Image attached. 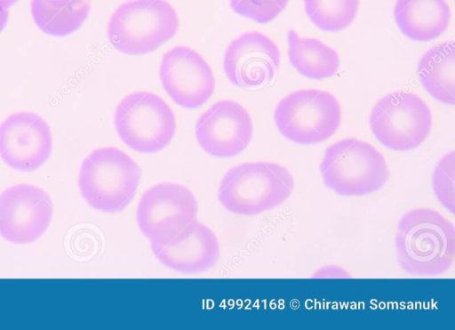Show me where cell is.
I'll return each mask as SVG.
<instances>
[{
	"instance_id": "cell-22",
	"label": "cell",
	"mask_w": 455,
	"mask_h": 330,
	"mask_svg": "<svg viewBox=\"0 0 455 330\" xmlns=\"http://www.w3.org/2000/svg\"><path fill=\"white\" fill-rule=\"evenodd\" d=\"M290 0H230L232 10L258 23H267L285 8Z\"/></svg>"
},
{
	"instance_id": "cell-3",
	"label": "cell",
	"mask_w": 455,
	"mask_h": 330,
	"mask_svg": "<svg viewBox=\"0 0 455 330\" xmlns=\"http://www.w3.org/2000/svg\"><path fill=\"white\" fill-rule=\"evenodd\" d=\"M140 177V168L128 154L116 147H103L83 160L78 188L90 206L116 213L133 199Z\"/></svg>"
},
{
	"instance_id": "cell-9",
	"label": "cell",
	"mask_w": 455,
	"mask_h": 330,
	"mask_svg": "<svg viewBox=\"0 0 455 330\" xmlns=\"http://www.w3.org/2000/svg\"><path fill=\"white\" fill-rule=\"evenodd\" d=\"M197 201L185 186L161 182L141 196L136 211L138 226L152 244L170 242L196 217Z\"/></svg>"
},
{
	"instance_id": "cell-21",
	"label": "cell",
	"mask_w": 455,
	"mask_h": 330,
	"mask_svg": "<svg viewBox=\"0 0 455 330\" xmlns=\"http://www.w3.org/2000/svg\"><path fill=\"white\" fill-rule=\"evenodd\" d=\"M454 151L446 154L436 165L433 189L441 204L454 213Z\"/></svg>"
},
{
	"instance_id": "cell-4",
	"label": "cell",
	"mask_w": 455,
	"mask_h": 330,
	"mask_svg": "<svg viewBox=\"0 0 455 330\" xmlns=\"http://www.w3.org/2000/svg\"><path fill=\"white\" fill-rule=\"evenodd\" d=\"M179 17L166 0H130L120 4L108 20L111 45L127 55H144L172 38Z\"/></svg>"
},
{
	"instance_id": "cell-20",
	"label": "cell",
	"mask_w": 455,
	"mask_h": 330,
	"mask_svg": "<svg viewBox=\"0 0 455 330\" xmlns=\"http://www.w3.org/2000/svg\"><path fill=\"white\" fill-rule=\"evenodd\" d=\"M360 0H304L305 12L318 28L337 32L349 26L356 16Z\"/></svg>"
},
{
	"instance_id": "cell-5",
	"label": "cell",
	"mask_w": 455,
	"mask_h": 330,
	"mask_svg": "<svg viewBox=\"0 0 455 330\" xmlns=\"http://www.w3.org/2000/svg\"><path fill=\"white\" fill-rule=\"evenodd\" d=\"M324 185L341 196H363L380 189L389 170L383 155L372 145L347 138L329 146L320 165Z\"/></svg>"
},
{
	"instance_id": "cell-15",
	"label": "cell",
	"mask_w": 455,
	"mask_h": 330,
	"mask_svg": "<svg viewBox=\"0 0 455 330\" xmlns=\"http://www.w3.org/2000/svg\"><path fill=\"white\" fill-rule=\"evenodd\" d=\"M151 249L164 266L183 273H198L212 268L220 258V245L213 231L194 220L170 242L152 244Z\"/></svg>"
},
{
	"instance_id": "cell-10",
	"label": "cell",
	"mask_w": 455,
	"mask_h": 330,
	"mask_svg": "<svg viewBox=\"0 0 455 330\" xmlns=\"http://www.w3.org/2000/svg\"><path fill=\"white\" fill-rule=\"evenodd\" d=\"M159 77L172 101L188 109L203 106L215 90L211 66L196 51L184 45L174 46L163 55Z\"/></svg>"
},
{
	"instance_id": "cell-24",
	"label": "cell",
	"mask_w": 455,
	"mask_h": 330,
	"mask_svg": "<svg viewBox=\"0 0 455 330\" xmlns=\"http://www.w3.org/2000/svg\"><path fill=\"white\" fill-rule=\"evenodd\" d=\"M18 1L19 0H0V6L8 9L12 5H13L15 3H17Z\"/></svg>"
},
{
	"instance_id": "cell-19",
	"label": "cell",
	"mask_w": 455,
	"mask_h": 330,
	"mask_svg": "<svg viewBox=\"0 0 455 330\" xmlns=\"http://www.w3.org/2000/svg\"><path fill=\"white\" fill-rule=\"evenodd\" d=\"M91 0H31L36 25L45 34L65 36L76 31L86 20Z\"/></svg>"
},
{
	"instance_id": "cell-12",
	"label": "cell",
	"mask_w": 455,
	"mask_h": 330,
	"mask_svg": "<svg viewBox=\"0 0 455 330\" xmlns=\"http://www.w3.org/2000/svg\"><path fill=\"white\" fill-rule=\"evenodd\" d=\"M52 215L50 197L36 186L18 184L0 195V236L11 243L28 244L39 238Z\"/></svg>"
},
{
	"instance_id": "cell-6",
	"label": "cell",
	"mask_w": 455,
	"mask_h": 330,
	"mask_svg": "<svg viewBox=\"0 0 455 330\" xmlns=\"http://www.w3.org/2000/svg\"><path fill=\"white\" fill-rule=\"evenodd\" d=\"M114 125L121 141L143 154L166 148L176 132L171 107L159 95L148 91L125 95L116 108Z\"/></svg>"
},
{
	"instance_id": "cell-8",
	"label": "cell",
	"mask_w": 455,
	"mask_h": 330,
	"mask_svg": "<svg viewBox=\"0 0 455 330\" xmlns=\"http://www.w3.org/2000/svg\"><path fill=\"white\" fill-rule=\"evenodd\" d=\"M369 122L372 133L383 146L405 151L416 149L427 138L432 114L419 95L399 91L377 101Z\"/></svg>"
},
{
	"instance_id": "cell-13",
	"label": "cell",
	"mask_w": 455,
	"mask_h": 330,
	"mask_svg": "<svg viewBox=\"0 0 455 330\" xmlns=\"http://www.w3.org/2000/svg\"><path fill=\"white\" fill-rule=\"evenodd\" d=\"M52 149L50 126L36 113L16 112L0 125V157L12 169H38L49 158Z\"/></svg>"
},
{
	"instance_id": "cell-14",
	"label": "cell",
	"mask_w": 455,
	"mask_h": 330,
	"mask_svg": "<svg viewBox=\"0 0 455 330\" xmlns=\"http://www.w3.org/2000/svg\"><path fill=\"white\" fill-rule=\"evenodd\" d=\"M281 60L276 44L258 31H248L231 41L223 57V70L231 84L256 89L275 77Z\"/></svg>"
},
{
	"instance_id": "cell-1",
	"label": "cell",
	"mask_w": 455,
	"mask_h": 330,
	"mask_svg": "<svg viewBox=\"0 0 455 330\" xmlns=\"http://www.w3.org/2000/svg\"><path fill=\"white\" fill-rule=\"evenodd\" d=\"M395 249L398 262L408 274L419 277L441 275L454 262V226L435 210H411L398 222Z\"/></svg>"
},
{
	"instance_id": "cell-18",
	"label": "cell",
	"mask_w": 455,
	"mask_h": 330,
	"mask_svg": "<svg viewBox=\"0 0 455 330\" xmlns=\"http://www.w3.org/2000/svg\"><path fill=\"white\" fill-rule=\"evenodd\" d=\"M290 63L302 76L312 79L332 76L339 67L338 52L322 41L301 37L294 30L287 33Z\"/></svg>"
},
{
	"instance_id": "cell-17",
	"label": "cell",
	"mask_w": 455,
	"mask_h": 330,
	"mask_svg": "<svg viewBox=\"0 0 455 330\" xmlns=\"http://www.w3.org/2000/svg\"><path fill=\"white\" fill-rule=\"evenodd\" d=\"M418 76L425 90L444 104L455 103V45L452 41L430 48L421 57Z\"/></svg>"
},
{
	"instance_id": "cell-7",
	"label": "cell",
	"mask_w": 455,
	"mask_h": 330,
	"mask_svg": "<svg viewBox=\"0 0 455 330\" xmlns=\"http://www.w3.org/2000/svg\"><path fill=\"white\" fill-rule=\"evenodd\" d=\"M274 119L286 139L298 144H315L336 133L341 122V107L326 91L302 89L278 102Z\"/></svg>"
},
{
	"instance_id": "cell-2",
	"label": "cell",
	"mask_w": 455,
	"mask_h": 330,
	"mask_svg": "<svg viewBox=\"0 0 455 330\" xmlns=\"http://www.w3.org/2000/svg\"><path fill=\"white\" fill-rule=\"evenodd\" d=\"M293 188V177L284 166L272 162H246L226 172L218 198L233 213L255 215L283 204Z\"/></svg>"
},
{
	"instance_id": "cell-16",
	"label": "cell",
	"mask_w": 455,
	"mask_h": 330,
	"mask_svg": "<svg viewBox=\"0 0 455 330\" xmlns=\"http://www.w3.org/2000/svg\"><path fill=\"white\" fill-rule=\"evenodd\" d=\"M451 9L445 0H396L395 23L401 32L413 41H431L448 28Z\"/></svg>"
},
{
	"instance_id": "cell-11",
	"label": "cell",
	"mask_w": 455,
	"mask_h": 330,
	"mask_svg": "<svg viewBox=\"0 0 455 330\" xmlns=\"http://www.w3.org/2000/svg\"><path fill=\"white\" fill-rule=\"evenodd\" d=\"M253 124L247 109L237 101L213 103L197 119L195 134L199 146L219 158L233 157L249 145Z\"/></svg>"
},
{
	"instance_id": "cell-23",
	"label": "cell",
	"mask_w": 455,
	"mask_h": 330,
	"mask_svg": "<svg viewBox=\"0 0 455 330\" xmlns=\"http://www.w3.org/2000/svg\"><path fill=\"white\" fill-rule=\"evenodd\" d=\"M8 20V9L0 6V32L4 29Z\"/></svg>"
}]
</instances>
